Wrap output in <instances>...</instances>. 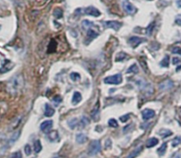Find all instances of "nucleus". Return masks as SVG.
Wrapping results in <instances>:
<instances>
[{
  "label": "nucleus",
  "mask_w": 181,
  "mask_h": 158,
  "mask_svg": "<svg viewBox=\"0 0 181 158\" xmlns=\"http://www.w3.org/2000/svg\"><path fill=\"white\" fill-rule=\"evenodd\" d=\"M8 90L12 94L19 93L24 87V78L20 74H18L12 77V79L8 82Z\"/></svg>",
  "instance_id": "obj_1"
},
{
  "label": "nucleus",
  "mask_w": 181,
  "mask_h": 158,
  "mask_svg": "<svg viewBox=\"0 0 181 158\" xmlns=\"http://www.w3.org/2000/svg\"><path fill=\"white\" fill-rule=\"evenodd\" d=\"M75 13L79 14V15H80V14H85V15H89L93 17H99L101 15V12L93 6H88L84 9H78L75 11Z\"/></svg>",
  "instance_id": "obj_2"
},
{
  "label": "nucleus",
  "mask_w": 181,
  "mask_h": 158,
  "mask_svg": "<svg viewBox=\"0 0 181 158\" xmlns=\"http://www.w3.org/2000/svg\"><path fill=\"white\" fill-rule=\"evenodd\" d=\"M136 84L139 87L141 90H142L144 93L148 94V95H151L154 91V89H153L152 85L150 83H148L147 81L143 80H139L136 81Z\"/></svg>",
  "instance_id": "obj_3"
},
{
  "label": "nucleus",
  "mask_w": 181,
  "mask_h": 158,
  "mask_svg": "<svg viewBox=\"0 0 181 158\" xmlns=\"http://www.w3.org/2000/svg\"><path fill=\"white\" fill-rule=\"evenodd\" d=\"M123 81V77L120 74H114L112 76H108L103 79V82L105 84H110V85H118L121 84Z\"/></svg>",
  "instance_id": "obj_4"
},
{
  "label": "nucleus",
  "mask_w": 181,
  "mask_h": 158,
  "mask_svg": "<svg viewBox=\"0 0 181 158\" xmlns=\"http://www.w3.org/2000/svg\"><path fill=\"white\" fill-rule=\"evenodd\" d=\"M101 151V143L99 140H94L91 142L88 148V155H95Z\"/></svg>",
  "instance_id": "obj_5"
},
{
  "label": "nucleus",
  "mask_w": 181,
  "mask_h": 158,
  "mask_svg": "<svg viewBox=\"0 0 181 158\" xmlns=\"http://www.w3.org/2000/svg\"><path fill=\"white\" fill-rule=\"evenodd\" d=\"M122 5H123L124 10L126 11L127 12H128L129 14H134V13L137 12L136 7H135L133 4H131V3L128 1V0H124L123 3H122Z\"/></svg>",
  "instance_id": "obj_6"
},
{
  "label": "nucleus",
  "mask_w": 181,
  "mask_h": 158,
  "mask_svg": "<svg viewBox=\"0 0 181 158\" xmlns=\"http://www.w3.org/2000/svg\"><path fill=\"white\" fill-rule=\"evenodd\" d=\"M143 42H146V39L142 38V37H138V36H132L129 38L128 42L133 48H136L139 44H142Z\"/></svg>",
  "instance_id": "obj_7"
},
{
  "label": "nucleus",
  "mask_w": 181,
  "mask_h": 158,
  "mask_svg": "<svg viewBox=\"0 0 181 158\" xmlns=\"http://www.w3.org/2000/svg\"><path fill=\"white\" fill-rule=\"evenodd\" d=\"M105 27H109V28H112L115 31H118L119 28L122 27V23L117 20H108L104 22Z\"/></svg>",
  "instance_id": "obj_8"
},
{
  "label": "nucleus",
  "mask_w": 181,
  "mask_h": 158,
  "mask_svg": "<svg viewBox=\"0 0 181 158\" xmlns=\"http://www.w3.org/2000/svg\"><path fill=\"white\" fill-rule=\"evenodd\" d=\"M8 148V141L4 135H0V155H4Z\"/></svg>",
  "instance_id": "obj_9"
},
{
  "label": "nucleus",
  "mask_w": 181,
  "mask_h": 158,
  "mask_svg": "<svg viewBox=\"0 0 181 158\" xmlns=\"http://www.w3.org/2000/svg\"><path fill=\"white\" fill-rule=\"evenodd\" d=\"M52 125H53V121L52 120H46V121H44V122H43L41 124L40 128L43 132L48 133L51 130Z\"/></svg>",
  "instance_id": "obj_10"
},
{
  "label": "nucleus",
  "mask_w": 181,
  "mask_h": 158,
  "mask_svg": "<svg viewBox=\"0 0 181 158\" xmlns=\"http://www.w3.org/2000/svg\"><path fill=\"white\" fill-rule=\"evenodd\" d=\"M142 118L144 120H148V119L155 117L156 112L150 109H145L142 111Z\"/></svg>",
  "instance_id": "obj_11"
},
{
  "label": "nucleus",
  "mask_w": 181,
  "mask_h": 158,
  "mask_svg": "<svg viewBox=\"0 0 181 158\" xmlns=\"http://www.w3.org/2000/svg\"><path fill=\"white\" fill-rule=\"evenodd\" d=\"M173 87V82L171 80H165L164 81L161 82L159 85V88L162 90H169Z\"/></svg>",
  "instance_id": "obj_12"
},
{
  "label": "nucleus",
  "mask_w": 181,
  "mask_h": 158,
  "mask_svg": "<svg viewBox=\"0 0 181 158\" xmlns=\"http://www.w3.org/2000/svg\"><path fill=\"white\" fill-rule=\"evenodd\" d=\"M99 111H100V105H99V102H97L95 108L93 109V110L91 112V117L95 121L99 118Z\"/></svg>",
  "instance_id": "obj_13"
},
{
  "label": "nucleus",
  "mask_w": 181,
  "mask_h": 158,
  "mask_svg": "<svg viewBox=\"0 0 181 158\" xmlns=\"http://www.w3.org/2000/svg\"><path fill=\"white\" fill-rule=\"evenodd\" d=\"M159 140L157 139V138H150L147 140V143H146V147L150 148H153L155 147L158 144Z\"/></svg>",
  "instance_id": "obj_14"
},
{
  "label": "nucleus",
  "mask_w": 181,
  "mask_h": 158,
  "mask_svg": "<svg viewBox=\"0 0 181 158\" xmlns=\"http://www.w3.org/2000/svg\"><path fill=\"white\" fill-rule=\"evenodd\" d=\"M81 99H82V96H81L80 93L78 92V91L74 92V94L73 95V99H72L73 104H78L79 103L81 102Z\"/></svg>",
  "instance_id": "obj_15"
},
{
  "label": "nucleus",
  "mask_w": 181,
  "mask_h": 158,
  "mask_svg": "<svg viewBox=\"0 0 181 158\" xmlns=\"http://www.w3.org/2000/svg\"><path fill=\"white\" fill-rule=\"evenodd\" d=\"M142 149H143V147H142V146H139V147H137L133 152H131V153L129 154V155L127 156V158H135L137 155H139V154H140V153L142 151Z\"/></svg>",
  "instance_id": "obj_16"
},
{
  "label": "nucleus",
  "mask_w": 181,
  "mask_h": 158,
  "mask_svg": "<svg viewBox=\"0 0 181 158\" xmlns=\"http://www.w3.org/2000/svg\"><path fill=\"white\" fill-rule=\"evenodd\" d=\"M55 113V110L50 105V104H46L45 105V111H44V115L46 117H52Z\"/></svg>",
  "instance_id": "obj_17"
},
{
  "label": "nucleus",
  "mask_w": 181,
  "mask_h": 158,
  "mask_svg": "<svg viewBox=\"0 0 181 158\" xmlns=\"http://www.w3.org/2000/svg\"><path fill=\"white\" fill-rule=\"evenodd\" d=\"M87 140V136L84 133H78L76 135V141L79 144H82V143H85Z\"/></svg>",
  "instance_id": "obj_18"
},
{
  "label": "nucleus",
  "mask_w": 181,
  "mask_h": 158,
  "mask_svg": "<svg viewBox=\"0 0 181 158\" xmlns=\"http://www.w3.org/2000/svg\"><path fill=\"white\" fill-rule=\"evenodd\" d=\"M48 138L50 141H55L59 139V134L57 131H52L50 133H48Z\"/></svg>",
  "instance_id": "obj_19"
},
{
  "label": "nucleus",
  "mask_w": 181,
  "mask_h": 158,
  "mask_svg": "<svg viewBox=\"0 0 181 158\" xmlns=\"http://www.w3.org/2000/svg\"><path fill=\"white\" fill-rule=\"evenodd\" d=\"M172 134V133L168 130V129H162V130L159 131V135L163 138H166V137H168V136H171Z\"/></svg>",
  "instance_id": "obj_20"
},
{
  "label": "nucleus",
  "mask_w": 181,
  "mask_h": 158,
  "mask_svg": "<svg viewBox=\"0 0 181 158\" xmlns=\"http://www.w3.org/2000/svg\"><path fill=\"white\" fill-rule=\"evenodd\" d=\"M42 148H43V147H42L41 141H40L39 140H36L35 141V143H34V150H35V153L41 152Z\"/></svg>",
  "instance_id": "obj_21"
},
{
  "label": "nucleus",
  "mask_w": 181,
  "mask_h": 158,
  "mask_svg": "<svg viewBox=\"0 0 181 158\" xmlns=\"http://www.w3.org/2000/svg\"><path fill=\"white\" fill-rule=\"evenodd\" d=\"M127 55L126 53L120 52V53H118V54L117 55L116 59H115V61H116V62H121V61H123L124 59H127Z\"/></svg>",
  "instance_id": "obj_22"
},
{
  "label": "nucleus",
  "mask_w": 181,
  "mask_h": 158,
  "mask_svg": "<svg viewBox=\"0 0 181 158\" xmlns=\"http://www.w3.org/2000/svg\"><path fill=\"white\" fill-rule=\"evenodd\" d=\"M138 72H139V68H138L137 65L136 64H133V65H132L128 68L127 74H138Z\"/></svg>",
  "instance_id": "obj_23"
},
{
  "label": "nucleus",
  "mask_w": 181,
  "mask_h": 158,
  "mask_svg": "<svg viewBox=\"0 0 181 158\" xmlns=\"http://www.w3.org/2000/svg\"><path fill=\"white\" fill-rule=\"evenodd\" d=\"M53 13H54V16L57 19H60V18L63 17V11L60 8H56L54 10Z\"/></svg>",
  "instance_id": "obj_24"
},
{
  "label": "nucleus",
  "mask_w": 181,
  "mask_h": 158,
  "mask_svg": "<svg viewBox=\"0 0 181 158\" xmlns=\"http://www.w3.org/2000/svg\"><path fill=\"white\" fill-rule=\"evenodd\" d=\"M166 148H167V144H166V143H163V144L157 149V153L160 155H163L165 151H166Z\"/></svg>",
  "instance_id": "obj_25"
},
{
  "label": "nucleus",
  "mask_w": 181,
  "mask_h": 158,
  "mask_svg": "<svg viewBox=\"0 0 181 158\" xmlns=\"http://www.w3.org/2000/svg\"><path fill=\"white\" fill-rule=\"evenodd\" d=\"M97 35H98V34H97L96 32H95L93 29H89V30L88 31V37L90 39V41L93 40L94 38L97 37Z\"/></svg>",
  "instance_id": "obj_26"
},
{
  "label": "nucleus",
  "mask_w": 181,
  "mask_h": 158,
  "mask_svg": "<svg viewBox=\"0 0 181 158\" xmlns=\"http://www.w3.org/2000/svg\"><path fill=\"white\" fill-rule=\"evenodd\" d=\"M108 125L110 127H113V128H117L118 126V121L115 118H110L109 120V122H108Z\"/></svg>",
  "instance_id": "obj_27"
},
{
  "label": "nucleus",
  "mask_w": 181,
  "mask_h": 158,
  "mask_svg": "<svg viewBox=\"0 0 181 158\" xmlns=\"http://www.w3.org/2000/svg\"><path fill=\"white\" fill-rule=\"evenodd\" d=\"M169 62H170V57L168 56H166L164 59L161 62V65L163 67H168L169 66Z\"/></svg>",
  "instance_id": "obj_28"
},
{
  "label": "nucleus",
  "mask_w": 181,
  "mask_h": 158,
  "mask_svg": "<svg viewBox=\"0 0 181 158\" xmlns=\"http://www.w3.org/2000/svg\"><path fill=\"white\" fill-rule=\"evenodd\" d=\"M19 135H20V131H18V132L15 133H13L12 136L11 137L10 140H9V143H10V144H13V143L15 142V140L19 138Z\"/></svg>",
  "instance_id": "obj_29"
},
{
  "label": "nucleus",
  "mask_w": 181,
  "mask_h": 158,
  "mask_svg": "<svg viewBox=\"0 0 181 158\" xmlns=\"http://www.w3.org/2000/svg\"><path fill=\"white\" fill-rule=\"evenodd\" d=\"M77 124H78V119L77 118H73L72 120H70L68 122V125L71 127V129H74L76 127Z\"/></svg>",
  "instance_id": "obj_30"
},
{
  "label": "nucleus",
  "mask_w": 181,
  "mask_h": 158,
  "mask_svg": "<svg viewBox=\"0 0 181 158\" xmlns=\"http://www.w3.org/2000/svg\"><path fill=\"white\" fill-rule=\"evenodd\" d=\"M70 78H71V80H73V81H78V80H80V75L78 73H72V74H70Z\"/></svg>",
  "instance_id": "obj_31"
},
{
  "label": "nucleus",
  "mask_w": 181,
  "mask_h": 158,
  "mask_svg": "<svg viewBox=\"0 0 181 158\" xmlns=\"http://www.w3.org/2000/svg\"><path fill=\"white\" fill-rule=\"evenodd\" d=\"M94 24H93V22H90L89 20H84L82 22V26L84 27L86 29H89V28H91V27L93 26Z\"/></svg>",
  "instance_id": "obj_32"
},
{
  "label": "nucleus",
  "mask_w": 181,
  "mask_h": 158,
  "mask_svg": "<svg viewBox=\"0 0 181 158\" xmlns=\"http://www.w3.org/2000/svg\"><path fill=\"white\" fill-rule=\"evenodd\" d=\"M89 123V120H88V118H87V117H82V118H81V121H80V126L81 127H84L85 125H87Z\"/></svg>",
  "instance_id": "obj_33"
},
{
  "label": "nucleus",
  "mask_w": 181,
  "mask_h": 158,
  "mask_svg": "<svg viewBox=\"0 0 181 158\" xmlns=\"http://www.w3.org/2000/svg\"><path fill=\"white\" fill-rule=\"evenodd\" d=\"M11 158H22L21 152L20 151H17V152L12 153V155H11Z\"/></svg>",
  "instance_id": "obj_34"
},
{
  "label": "nucleus",
  "mask_w": 181,
  "mask_h": 158,
  "mask_svg": "<svg viewBox=\"0 0 181 158\" xmlns=\"http://www.w3.org/2000/svg\"><path fill=\"white\" fill-rule=\"evenodd\" d=\"M181 142V139L179 137H176L173 140H172V146L173 147H177L178 144H180Z\"/></svg>",
  "instance_id": "obj_35"
},
{
  "label": "nucleus",
  "mask_w": 181,
  "mask_h": 158,
  "mask_svg": "<svg viewBox=\"0 0 181 158\" xmlns=\"http://www.w3.org/2000/svg\"><path fill=\"white\" fill-rule=\"evenodd\" d=\"M129 118H130V115H129V114H127V115H124V116L120 117L119 119L121 120V122L125 123V122H127Z\"/></svg>",
  "instance_id": "obj_36"
},
{
  "label": "nucleus",
  "mask_w": 181,
  "mask_h": 158,
  "mask_svg": "<svg viewBox=\"0 0 181 158\" xmlns=\"http://www.w3.org/2000/svg\"><path fill=\"white\" fill-rule=\"evenodd\" d=\"M171 52H172L173 54L181 55V48H180V47H174V48L171 50Z\"/></svg>",
  "instance_id": "obj_37"
},
{
  "label": "nucleus",
  "mask_w": 181,
  "mask_h": 158,
  "mask_svg": "<svg viewBox=\"0 0 181 158\" xmlns=\"http://www.w3.org/2000/svg\"><path fill=\"white\" fill-rule=\"evenodd\" d=\"M25 153H26L27 155H31V148H30V146L29 144L25 146Z\"/></svg>",
  "instance_id": "obj_38"
},
{
  "label": "nucleus",
  "mask_w": 181,
  "mask_h": 158,
  "mask_svg": "<svg viewBox=\"0 0 181 158\" xmlns=\"http://www.w3.org/2000/svg\"><path fill=\"white\" fill-rule=\"evenodd\" d=\"M155 26V24L154 23H152V24H150L148 27V28H147V34L148 35H151L152 34V31H153V27Z\"/></svg>",
  "instance_id": "obj_39"
},
{
  "label": "nucleus",
  "mask_w": 181,
  "mask_h": 158,
  "mask_svg": "<svg viewBox=\"0 0 181 158\" xmlns=\"http://www.w3.org/2000/svg\"><path fill=\"white\" fill-rule=\"evenodd\" d=\"M52 101H53L54 103H56V104H59V103L62 101V99H61V97H60L59 95H56V96L52 99Z\"/></svg>",
  "instance_id": "obj_40"
},
{
  "label": "nucleus",
  "mask_w": 181,
  "mask_h": 158,
  "mask_svg": "<svg viewBox=\"0 0 181 158\" xmlns=\"http://www.w3.org/2000/svg\"><path fill=\"white\" fill-rule=\"evenodd\" d=\"M172 62H173V65H177V64H178V63L180 62V60H179L178 59H177V57H174L173 60H172Z\"/></svg>",
  "instance_id": "obj_41"
},
{
  "label": "nucleus",
  "mask_w": 181,
  "mask_h": 158,
  "mask_svg": "<svg viewBox=\"0 0 181 158\" xmlns=\"http://www.w3.org/2000/svg\"><path fill=\"white\" fill-rule=\"evenodd\" d=\"M176 23H177L178 25L181 26V20H180V19H178V20H176Z\"/></svg>",
  "instance_id": "obj_42"
},
{
  "label": "nucleus",
  "mask_w": 181,
  "mask_h": 158,
  "mask_svg": "<svg viewBox=\"0 0 181 158\" xmlns=\"http://www.w3.org/2000/svg\"><path fill=\"white\" fill-rule=\"evenodd\" d=\"M177 5H178V7L181 8V0H178V1H177Z\"/></svg>",
  "instance_id": "obj_43"
},
{
  "label": "nucleus",
  "mask_w": 181,
  "mask_h": 158,
  "mask_svg": "<svg viewBox=\"0 0 181 158\" xmlns=\"http://www.w3.org/2000/svg\"><path fill=\"white\" fill-rule=\"evenodd\" d=\"M172 158H180V155H174Z\"/></svg>",
  "instance_id": "obj_44"
}]
</instances>
